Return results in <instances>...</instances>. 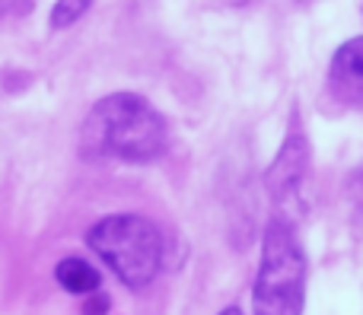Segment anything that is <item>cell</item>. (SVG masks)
<instances>
[{
  "mask_svg": "<svg viewBox=\"0 0 363 315\" xmlns=\"http://www.w3.org/2000/svg\"><path fill=\"white\" fill-rule=\"evenodd\" d=\"M86 246L112 268V274L131 290H144L163 268V236L157 223L140 214H112L93 223Z\"/></svg>",
  "mask_w": 363,
  "mask_h": 315,
  "instance_id": "cell-3",
  "label": "cell"
},
{
  "mask_svg": "<svg viewBox=\"0 0 363 315\" xmlns=\"http://www.w3.org/2000/svg\"><path fill=\"white\" fill-rule=\"evenodd\" d=\"M306 306V252L290 220L274 217L262 239L252 309L255 315H303Z\"/></svg>",
  "mask_w": 363,
  "mask_h": 315,
  "instance_id": "cell-2",
  "label": "cell"
},
{
  "mask_svg": "<svg viewBox=\"0 0 363 315\" xmlns=\"http://www.w3.org/2000/svg\"><path fill=\"white\" fill-rule=\"evenodd\" d=\"M55 280L67 293H74V297H93V293H99V284H102L99 271H96L86 258H64V261H57Z\"/></svg>",
  "mask_w": 363,
  "mask_h": 315,
  "instance_id": "cell-6",
  "label": "cell"
},
{
  "mask_svg": "<svg viewBox=\"0 0 363 315\" xmlns=\"http://www.w3.org/2000/svg\"><path fill=\"white\" fill-rule=\"evenodd\" d=\"M306 178H309V140L294 115V127H290L287 137H284L271 169L264 172V188H268L271 201H274L277 207L290 210L300 204Z\"/></svg>",
  "mask_w": 363,
  "mask_h": 315,
  "instance_id": "cell-4",
  "label": "cell"
},
{
  "mask_svg": "<svg viewBox=\"0 0 363 315\" xmlns=\"http://www.w3.org/2000/svg\"><path fill=\"white\" fill-rule=\"evenodd\" d=\"M93 6V0H57L51 6V29H70L77 19H83V13Z\"/></svg>",
  "mask_w": 363,
  "mask_h": 315,
  "instance_id": "cell-7",
  "label": "cell"
},
{
  "mask_svg": "<svg viewBox=\"0 0 363 315\" xmlns=\"http://www.w3.org/2000/svg\"><path fill=\"white\" fill-rule=\"evenodd\" d=\"M226 4H233V6H245V4H252V0H226Z\"/></svg>",
  "mask_w": 363,
  "mask_h": 315,
  "instance_id": "cell-10",
  "label": "cell"
},
{
  "mask_svg": "<svg viewBox=\"0 0 363 315\" xmlns=\"http://www.w3.org/2000/svg\"><path fill=\"white\" fill-rule=\"evenodd\" d=\"M106 312H108V297H102V293H93L83 303V315H106Z\"/></svg>",
  "mask_w": 363,
  "mask_h": 315,
  "instance_id": "cell-8",
  "label": "cell"
},
{
  "mask_svg": "<svg viewBox=\"0 0 363 315\" xmlns=\"http://www.w3.org/2000/svg\"><path fill=\"white\" fill-rule=\"evenodd\" d=\"M169 144V125L157 105L138 93H112L99 99L80 127V153L86 159L153 163Z\"/></svg>",
  "mask_w": 363,
  "mask_h": 315,
  "instance_id": "cell-1",
  "label": "cell"
},
{
  "mask_svg": "<svg viewBox=\"0 0 363 315\" xmlns=\"http://www.w3.org/2000/svg\"><path fill=\"white\" fill-rule=\"evenodd\" d=\"M328 93L341 105H363V35L335 51L328 64Z\"/></svg>",
  "mask_w": 363,
  "mask_h": 315,
  "instance_id": "cell-5",
  "label": "cell"
},
{
  "mask_svg": "<svg viewBox=\"0 0 363 315\" xmlns=\"http://www.w3.org/2000/svg\"><path fill=\"white\" fill-rule=\"evenodd\" d=\"M220 315H245L242 309H239V306H230V309H223V312H220Z\"/></svg>",
  "mask_w": 363,
  "mask_h": 315,
  "instance_id": "cell-9",
  "label": "cell"
}]
</instances>
